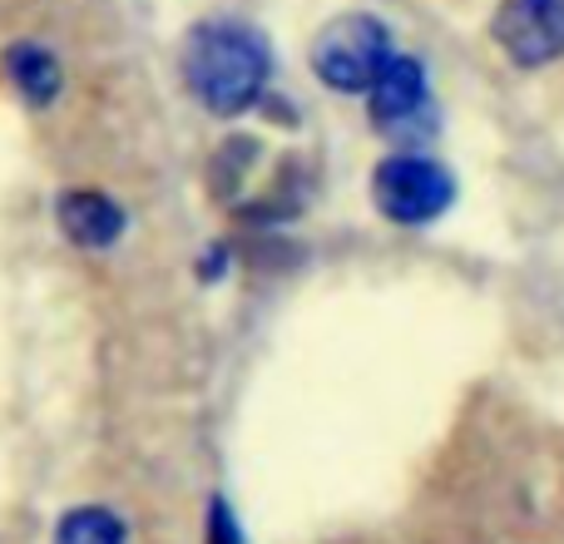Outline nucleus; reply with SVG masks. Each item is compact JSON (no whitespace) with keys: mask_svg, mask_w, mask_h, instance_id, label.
<instances>
[{"mask_svg":"<svg viewBox=\"0 0 564 544\" xmlns=\"http://www.w3.org/2000/svg\"><path fill=\"white\" fill-rule=\"evenodd\" d=\"M367 105H371V119H377L381 129H411L416 124V119L431 109V89H426V69H421V59L391 55L387 69L371 79Z\"/></svg>","mask_w":564,"mask_h":544,"instance_id":"5","label":"nucleus"},{"mask_svg":"<svg viewBox=\"0 0 564 544\" xmlns=\"http://www.w3.org/2000/svg\"><path fill=\"white\" fill-rule=\"evenodd\" d=\"M55 544H124V525H119L115 510L85 505V510H69V515L59 520Z\"/></svg>","mask_w":564,"mask_h":544,"instance_id":"8","label":"nucleus"},{"mask_svg":"<svg viewBox=\"0 0 564 544\" xmlns=\"http://www.w3.org/2000/svg\"><path fill=\"white\" fill-rule=\"evenodd\" d=\"M55 218H59V233H65L75 248H109V243H119V233H124V208H119L109 194H95V188L65 194L55 208Z\"/></svg>","mask_w":564,"mask_h":544,"instance_id":"6","label":"nucleus"},{"mask_svg":"<svg viewBox=\"0 0 564 544\" xmlns=\"http://www.w3.org/2000/svg\"><path fill=\"white\" fill-rule=\"evenodd\" d=\"M214 544H238V530H234V520H228L224 505H214Z\"/></svg>","mask_w":564,"mask_h":544,"instance_id":"9","label":"nucleus"},{"mask_svg":"<svg viewBox=\"0 0 564 544\" xmlns=\"http://www.w3.org/2000/svg\"><path fill=\"white\" fill-rule=\"evenodd\" d=\"M496 40L525 69L560 59L564 55V0H500Z\"/></svg>","mask_w":564,"mask_h":544,"instance_id":"4","label":"nucleus"},{"mask_svg":"<svg viewBox=\"0 0 564 544\" xmlns=\"http://www.w3.org/2000/svg\"><path fill=\"white\" fill-rule=\"evenodd\" d=\"M371 198L391 224H431L456 204V178L421 154H397L371 174Z\"/></svg>","mask_w":564,"mask_h":544,"instance_id":"3","label":"nucleus"},{"mask_svg":"<svg viewBox=\"0 0 564 544\" xmlns=\"http://www.w3.org/2000/svg\"><path fill=\"white\" fill-rule=\"evenodd\" d=\"M0 75H6V85L35 109L59 95V59L50 55L45 45H35V40L10 45L6 55H0Z\"/></svg>","mask_w":564,"mask_h":544,"instance_id":"7","label":"nucleus"},{"mask_svg":"<svg viewBox=\"0 0 564 544\" xmlns=\"http://www.w3.org/2000/svg\"><path fill=\"white\" fill-rule=\"evenodd\" d=\"M184 79L208 115H243L268 85V45L243 20H204L184 45Z\"/></svg>","mask_w":564,"mask_h":544,"instance_id":"1","label":"nucleus"},{"mask_svg":"<svg viewBox=\"0 0 564 544\" xmlns=\"http://www.w3.org/2000/svg\"><path fill=\"white\" fill-rule=\"evenodd\" d=\"M391 55H397L391 30L377 15H341L322 25L312 40V69H317L322 85L341 89V95H367Z\"/></svg>","mask_w":564,"mask_h":544,"instance_id":"2","label":"nucleus"}]
</instances>
